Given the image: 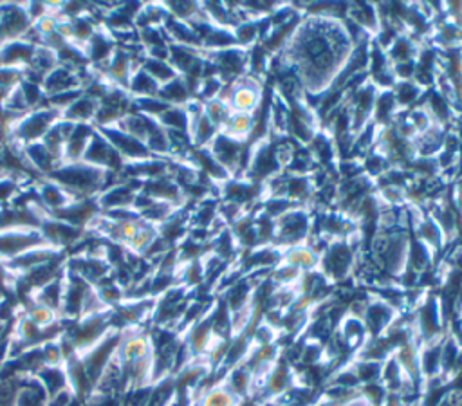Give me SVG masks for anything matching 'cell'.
<instances>
[{
  "mask_svg": "<svg viewBox=\"0 0 462 406\" xmlns=\"http://www.w3.org/2000/svg\"><path fill=\"white\" fill-rule=\"evenodd\" d=\"M0 175H4V162H2V152H0Z\"/></svg>",
  "mask_w": 462,
  "mask_h": 406,
  "instance_id": "33",
  "label": "cell"
},
{
  "mask_svg": "<svg viewBox=\"0 0 462 406\" xmlns=\"http://www.w3.org/2000/svg\"><path fill=\"white\" fill-rule=\"evenodd\" d=\"M63 278H65V274L61 278L40 287L38 291H34L31 294V300L38 301V303H42V305H45V307H49V309H52L54 312L60 314L61 301H63Z\"/></svg>",
  "mask_w": 462,
  "mask_h": 406,
  "instance_id": "25",
  "label": "cell"
},
{
  "mask_svg": "<svg viewBox=\"0 0 462 406\" xmlns=\"http://www.w3.org/2000/svg\"><path fill=\"white\" fill-rule=\"evenodd\" d=\"M97 112V101L88 97L87 94H81L69 108L61 112V117L70 123H92Z\"/></svg>",
  "mask_w": 462,
  "mask_h": 406,
  "instance_id": "22",
  "label": "cell"
},
{
  "mask_svg": "<svg viewBox=\"0 0 462 406\" xmlns=\"http://www.w3.org/2000/svg\"><path fill=\"white\" fill-rule=\"evenodd\" d=\"M81 161L110 173H121L126 164L123 157L116 152V148L110 144V141L99 130H96V134L92 135Z\"/></svg>",
  "mask_w": 462,
  "mask_h": 406,
  "instance_id": "5",
  "label": "cell"
},
{
  "mask_svg": "<svg viewBox=\"0 0 462 406\" xmlns=\"http://www.w3.org/2000/svg\"><path fill=\"white\" fill-rule=\"evenodd\" d=\"M117 345H119V330H110L97 345H94L83 354H78L94 386L99 375L103 374V370L108 366V363L116 357Z\"/></svg>",
  "mask_w": 462,
  "mask_h": 406,
  "instance_id": "4",
  "label": "cell"
},
{
  "mask_svg": "<svg viewBox=\"0 0 462 406\" xmlns=\"http://www.w3.org/2000/svg\"><path fill=\"white\" fill-rule=\"evenodd\" d=\"M123 132L134 135L135 139L146 143L148 137L161 126L157 119L146 115V114H141L137 110H132L128 115H125L119 125H117Z\"/></svg>",
  "mask_w": 462,
  "mask_h": 406,
  "instance_id": "20",
  "label": "cell"
},
{
  "mask_svg": "<svg viewBox=\"0 0 462 406\" xmlns=\"http://www.w3.org/2000/svg\"><path fill=\"white\" fill-rule=\"evenodd\" d=\"M34 49L36 45H32L25 38L9 40L4 45H0V65L25 69L34 54Z\"/></svg>",
  "mask_w": 462,
  "mask_h": 406,
  "instance_id": "17",
  "label": "cell"
},
{
  "mask_svg": "<svg viewBox=\"0 0 462 406\" xmlns=\"http://www.w3.org/2000/svg\"><path fill=\"white\" fill-rule=\"evenodd\" d=\"M25 9L31 22H34L51 11V2H25Z\"/></svg>",
  "mask_w": 462,
  "mask_h": 406,
  "instance_id": "32",
  "label": "cell"
},
{
  "mask_svg": "<svg viewBox=\"0 0 462 406\" xmlns=\"http://www.w3.org/2000/svg\"><path fill=\"white\" fill-rule=\"evenodd\" d=\"M43 92L45 96H56L60 92H67V90H76L81 88V81H79V72L67 69L63 65H58L43 81H42Z\"/></svg>",
  "mask_w": 462,
  "mask_h": 406,
  "instance_id": "19",
  "label": "cell"
},
{
  "mask_svg": "<svg viewBox=\"0 0 462 406\" xmlns=\"http://www.w3.org/2000/svg\"><path fill=\"white\" fill-rule=\"evenodd\" d=\"M132 110H135V106H134V97L128 94V90L110 85L108 90L97 101V112L92 125L97 130L117 126L119 121L125 115H128Z\"/></svg>",
  "mask_w": 462,
  "mask_h": 406,
  "instance_id": "3",
  "label": "cell"
},
{
  "mask_svg": "<svg viewBox=\"0 0 462 406\" xmlns=\"http://www.w3.org/2000/svg\"><path fill=\"white\" fill-rule=\"evenodd\" d=\"M23 157L31 170L40 177L47 179L52 175V171L63 162L58 155H54L42 141L23 146Z\"/></svg>",
  "mask_w": 462,
  "mask_h": 406,
  "instance_id": "14",
  "label": "cell"
},
{
  "mask_svg": "<svg viewBox=\"0 0 462 406\" xmlns=\"http://www.w3.org/2000/svg\"><path fill=\"white\" fill-rule=\"evenodd\" d=\"M20 92L29 106V110H34V108H40L45 105V92H43V87L42 83H36L32 79H23L22 85H20Z\"/></svg>",
  "mask_w": 462,
  "mask_h": 406,
  "instance_id": "29",
  "label": "cell"
},
{
  "mask_svg": "<svg viewBox=\"0 0 462 406\" xmlns=\"http://www.w3.org/2000/svg\"><path fill=\"white\" fill-rule=\"evenodd\" d=\"M49 395L34 375L23 377L14 399V406H47Z\"/></svg>",
  "mask_w": 462,
  "mask_h": 406,
  "instance_id": "21",
  "label": "cell"
},
{
  "mask_svg": "<svg viewBox=\"0 0 462 406\" xmlns=\"http://www.w3.org/2000/svg\"><path fill=\"white\" fill-rule=\"evenodd\" d=\"M119 175L121 173H110L85 161H78L61 162L47 179L60 184L72 197V200H81L97 198L101 191H105L108 186L119 180Z\"/></svg>",
  "mask_w": 462,
  "mask_h": 406,
  "instance_id": "1",
  "label": "cell"
},
{
  "mask_svg": "<svg viewBox=\"0 0 462 406\" xmlns=\"http://www.w3.org/2000/svg\"><path fill=\"white\" fill-rule=\"evenodd\" d=\"M108 141L110 144L116 148V152L123 157V161L126 164L130 162H139V161H146L152 155V152L146 148V144L139 139H135L134 135L123 132L119 126H110V128H103L99 130Z\"/></svg>",
  "mask_w": 462,
  "mask_h": 406,
  "instance_id": "10",
  "label": "cell"
},
{
  "mask_svg": "<svg viewBox=\"0 0 462 406\" xmlns=\"http://www.w3.org/2000/svg\"><path fill=\"white\" fill-rule=\"evenodd\" d=\"M159 87L161 85L148 72H144L143 69H137L132 74L126 90L134 99H143V97H155L159 92Z\"/></svg>",
  "mask_w": 462,
  "mask_h": 406,
  "instance_id": "26",
  "label": "cell"
},
{
  "mask_svg": "<svg viewBox=\"0 0 462 406\" xmlns=\"http://www.w3.org/2000/svg\"><path fill=\"white\" fill-rule=\"evenodd\" d=\"M58 65H60L58 54L45 45H38L34 49V54H32L29 65L25 67V78L32 79L36 83H42Z\"/></svg>",
  "mask_w": 462,
  "mask_h": 406,
  "instance_id": "18",
  "label": "cell"
},
{
  "mask_svg": "<svg viewBox=\"0 0 462 406\" xmlns=\"http://www.w3.org/2000/svg\"><path fill=\"white\" fill-rule=\"evenodd\" d=\"M60 117H61V114L58 110L47 106V105H43L40 108H34L13 125L9 143H14L18 146H27V144H32V143H40V141H43L47 132L52 128V125Z\"/></svg>",
  "mask_w": 462,
  "mask_h": 406,
  "instance_id": "2",
  "label": "cell"
},
{
  "mask_svg": "<svg viewBox=\"0 0 462 406\" xmlns=\"http://www.w3.org/2000/svg\"><path fill=\"white\" fill-rule=\"evenodd\" d=\"M40 245H45V240L38 229L0 231V260L2 262L16 258L25 251Z\"/></svg>",
  "mask_w": 462,
  "mask_h": 406,
  "instance_id": "8",
  "label": "cell"
},
{
  "mask_svg": "<svg viewBox=\"0 0 462 406\" xmlns=\"http://www.w3.org/2000/svg\"><path fill=\"white\" fill-rule=\"evenodd\" d=\"M99 206L97 198H81V200H72L60 211H54L51 217L63 220L74 227L79 229H88L90 224L97 218L99 215Z\"/></svg>",
  "mask_w": 462,
  "mask_h": 406,
  "instance_id": "12",
  "label": "cell"
},
{
  "mask_svg": "<svg viewBox=\"0 0 462 406\" xmlns=\"http://www.w3.org/2000/svg\"><path fill=\"white\" fill-rule=\"evenodd\" d=\"M22 379L0 377V406H14V399H16Z\"/></svg>",
  "mask_w": 462,
  "mask_h": 406,
  "instance_id": "31",
  "label": "cell"
},
{
  "mask_svg": "<svg viewBox=\"0 0 462 406\" xmlns=\"http://www.w3.org/2000/svg\"><path fill=\"white\" fill-rule=\"evenodd\" d=\"M36 195L42 209L47 215H52L54 211H60L65 208L69 202H72V197L54 180L51 179H40L36 182Z\"/></svg>",
  "mask_w": 462,
  "mask_h": 406,
  "instance_id": "15",
  "label": "cell"
},
{
  "mask_svg": "<svg viewBox=\"0 0 462 406\" xmlns=\"http://www.w3.org/2000/svg\"><path fill=\"white\" fill-rule=\"evenodd\" d=\"M67 272H72L79 278H83L87 283L96 287L105 278L112 274L110 263L105 260V256H90V254H69L65 260Z\"/></svg>",
  "mask_w": 462,
  "mask_h": 406,
  "instance_id": "7",
  "label": "cell"
},
{
  "mask_svg": "<svg viewBox=\"0 0 462 406\" xmlns=\"http://www.w3.org/2000/svg\"><path fill=\"white\" fill-rule=\"evenodd\" d=\"M34 377L40 381L49 397L69 390V379L63 366H43Z\"/></svg>",
  "mask_w": 462,
  "mask_h": 406,
  "instance_id": "24",
  "label": "cell"
},
{
  "mask_svg": "<svg viewBox=\"0 0 462 406\" xmlns=\"http://www.w3.org/2000/svg\"><path fill=\"white\" fill-rule=\"evenodd\" d=\"M60 258H67V253L45 244V245L29 249V251H25L23 254H20L16 258H11V260L4 262V265L13 276H20V274H25V272H29V271H32V269H36L43 263H49V262H54V260H60Z\"/></svg>",
  "mask_w": 462,
  "mask_h": 406,
  "instance_id": "11",
  "label": "cell"
},
{
  "mask_svg": "<svg viewBox=\"0 0 462 406\" xmlns=\"http://www.w3.org/2000/svg\"><path fill=\"white\" fill-rule=\"evenodd\" d=\"M72 128H74V123H70V121L60 117V119L52 125V128L47 132V135L43 137V141H42V143H43L54 155H58L61 161H63V148H65L67 139H69L70 134H72Z\"/></svg>",
  "mask_w": 462,
  "mask_h": 406,
  "instance_id": "23",
  "label": "cell"
},
{
  "mask_svg": "<svg viewBox=\"0 0 462 406\" xmlns=\"http://www.w3.org/2000/svg\"><path fill=\"white\" fill-rule=\"evenodd\" d=\"M96 130L97 128L92 123H76L72 128V134L67 139L65 148H63V162L81 161Z\"/></svg>",
  "mask_w": 462,
  "mask_h": 406,
  "instance_id": "16",
  "label": "cell"
},
{
  "mask_svg": "<svg viewBox=\"0 0 462 406\" xmlns=\"http://www.w3.org/2000/svg\"><path fill=\"white\" fill-rule=\"evenodd\" d=\"M32 22L27 14L25 2H2L0 4V34L4 42L18 40L27 34Z\"/></svg>",
  "mask_w": 462,
  "mask_h": 406,
  "instance_id": "9",
  "label": "cell"
},
{
  "mask_svg": "<svg viewBox=\"0 0 462 406\" xmlns=\"http://www.w3.org/2000/svg\"><path fill=\"white\" fill-rule=\"evenodd\" d=\"M38 231L42 233V236H43L47 245L69 253L81 240V236L85 235L87 229L74 227V226H70V224H67L63 220H58V218L47 215L40 222Z\"/></svg>",
  "mask_w": 462,
  "mask_h": 406,
  "instance_id": "6",
  "label": "cell"
},
{
  "mask_svg": "<svg viewBox=\"0 0 462 406\" xmlns=\"http://www.w3.org/2000/svg\"><path fill=\"white\" fill-rule=\"evenodd\" d=\"M157 97L162 99L170 106H182V103L189 97V88L182 76L173 78L171 81L159 87Z\"/></svg>",
  "mask_w": 462,
  "mask_h": 406,
  "instance_id": "27",
  "label": "cell"
},
{
  "mask_svg": "<svg viewBox=\"0 0 462 406\" xmlns=\"http://www.w3.org/2000/svg\"><path fill=\"white\" fill-rule=\"evenodd\" d=\"M23 79H25V69L0 65V88L2 90L11 92V90L18 88Z\"/></svg>",
  "mask_w": 462,
  "mask_h": 406,
  "instance_id": "30",
  "label": "cell"
},
{
  "mask_svg": "<svg viewBox=\"0 0 462 406\" xmlns=\"http://www.w3.org/2000/svg\"><path fill=\"white\" fill-rule=\"evenodd\" d=\"M141 69L144 72H148L159 85H164L168 81H171L173 78H177V70L171 67V63L168 60H155V58H143Z\"/></svg>",
  "mask_w": 462,
  "mask_h": 406,
  "instance_id": "28",
  "label": "cell"
},
{
  "mask_svg": "<svg viewBox=\"0 0 462 406\" xmlns=\"http://www.w3.org/2000/svg\"><path fill=\"white\" fill-rule=\"evenodd\" d=\"M116 47L117 45L112 34L105 27H101L83 47L85 56L88 60V67H92L94 70H101L106 65V61L112 58Z\"/></svg>",
  "mask_w": 462,
  "mask_h": 406,
  "instance_id": "13",
  "label": "cell"
}]
</instances>
